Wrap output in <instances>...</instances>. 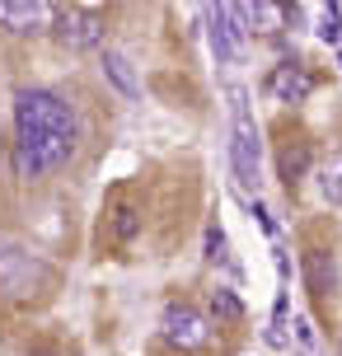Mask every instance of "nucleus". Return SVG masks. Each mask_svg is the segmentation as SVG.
Wrapping results in <instances>:
<instances>
[{
	"label": "nucleus",
	"instance_id": "obj_13",
	"mask_svg": "<svg viewBox=\"0 0 342 356\" xmlns=\"http://www.w3.org/2000/svg\"><path fill=\"white\" fill-rule=\"evenodd\" d=\"M211 314H216V319H239V314H244V305H239L234 291L216 286V291H211Z\"/></svg>",
	"mask_w": 342,
	"mask_h": 356
},
{
	"label": "nucleus",
	"instance_id": "obj_4",
	"mask_svg": "<svg viewBox=\"0 0 342 356\" xmlns=\"http://www.w3.org/2000/svg\"><path fill=\"white\" fill-rule=\"evenodd\" d=\"M206 24H211V52H216V61L230 66L234 56H239V47H244V38H249L244 10L239 5H211L206 10Z\"/></svg>",
	"mask_w": 342,
	"mask_h": 356
},
{
	"label": "nucleus",
	"instance_id": "obj_7",
	"mask_svg": "<svg viewBox=\"0 0 342 356\" xmlns=\"http://www.w3.org/2000/svg\"><path fill=\"white\" fill-rule=\"evenodd\" d=\"M309 89H314V80H309V71L300 66V61H282V66H272L268 94L277 99V104H305Z\"/></svg>",
	"mask_w": 342,
	"mask_h": 356
},
{
	"label": "nucleus",
	"instance_id": "obj_18",
	"mask_svg": "<svg viewBox=\"0 0 342 356\" xmlns=\"http://www.w3.org/2000/svg\"><path fill=\"white\" fill-rule=\"evenodd\" d=\"M338 356H342V352H338Z\"/></svg>",
	"mask_w": 342,
	"mask_h": 356
},
{
	"label": "nucleus",
	"instance_id": "obj_9",
	"mask_svg": "<svg viewBox=\"0 0 342 356\" xmlns=\"http://www.w3.org/2000/svg\"><path fill=\"white\" fill-rule=\"evenodd\" d=\"M305 263H309V291H314V296H328V291H333V258H328L324 249H314Z\"/></svg>",
	"mask_w": 342,
	"mask_h": 356
},
{
	"label": "nucleus",
	"instance_id": "obj_16",
	"mask_svg": "<svg viewBox=\"0 0 342 356\" xmlns=\"http://www.w3.org/2000/svg\"><path fill=\"white\" fill-rule=\"evenodd\" d=\"M113 230H117V239H131V234H136V211H131V207H117Z\"/></svg>",
	"mask_w": 342,
	"mask_h": 356
},
{
	"label": "nucleus",
	"instance_id": "obj_10",
	"mask_svg": "<svg viewBox=\"0 0 342 356\" xmlns=\"http://www.w3.org/2000/svg\"><path fill=\"white\" fill-rule=\"evenodd\" d=\"M104 71H108V80H113L117 89H122L127 99H136V89H141V85H136V80H131V71H127V56L104 52Z\"/></svg>",
	"mask_w": 342,
	"mask_h": 356
},
{
	"label": "nucleus",
	"instance_id": "obj_11",
	"mask_svg": "<svg viewBox=\"0 0 342 356\" xmlns=\"http://www.w3.org/2000/svg\"><path fill=\"white\" fill-rule=\"evenodd\" d=\"M305 164H309V145H295V150H282V183H300V174H305Z\"/></svg>",
	"mask_w": 342,
	"mask_h": 356
},
{
	"label": "nucleus",
	"instance_id": "obj_2",
	"mask_svg": "<svg viewBox=\"0 0 342 356\" xmlns=\"http://www.w3.org/2000/svg\"><path fill=\"white\" fill-rule=\"evenodd\" d=\"M230 118H234V141H230V160H234V178L253 188L258 183V127L249 113V94L230 89Z\"/></svg>",
	"mask_w": 342,
	"mask_h": 356
},
{
	"label": "nucleus",
	"instance_id": "obj_14",
	"mask_svg": "<svg viewBox=\"0 0 342 356\" xmlns=\"http://www.w3.org/2000/svg\"><path fill=\"white\" fill-rule=\"evenodd\" d=\"M319 38H324L328 47H342V15H338V5H328L324 19H319Z\"/></svg>",
	"mask_w": 342,
	"mask_h": 356
},
{
	"label": "nucleus",
	"instance_id": "obj_5",
	"mask_svg": "<svg viewBox=\"0 0 342 356\" xmlns=\"http://www.w3.org/2000/svg\"><path fill=\"white\" fill-rule=\"evenodd\" d=\"M56 38L71 47V52H94L104 47V15L99 10H61V24H56Z\"/></svg>",
	"mask_w": 342,
	"mask_h": 356
},
{
	"label": "nucleus",
	"instance_id": "obj_8",
	"mask_svg": "<svg viewBox=\"0 0 342 356\" xmlns=\"http://www.w3.org/2000/svg\"><path fill=\"white\" fill-rule=\"evenodd\" d=\"M239 10H244V24H258V33H277V29L286 24V10H282V5H268V0L239 5Z\"/></svg>",
	"mask_w": 342,
	"mask_h": 356
},
{
	"label": "nucleus",
	"instance_id": "obj_6",
	"mask_svg": "<svg viewBox=\"0 0 342 356\" xmlns=\"http://www.w3.org/2000/svg\"><path fill=\"white\" fill-rule=\"evenodd\" d=\"M56 19V5L47 0H0V29L10 33H38Z\"/></svg>",
	"mask_w": 342,
	"mask_h": 356
},
{
	"label": "nucleus",
	"instance_id": "obj_1",
	"mask_svg": "<svg viewBox=\"0 0 342 356\" xmlns=\"http://www.w3.org/2000/svg\"><path fill=\"white\" fill-rule=\"evenodd\" d=\"M75 155V113L52 89L15 94V169L24 178H47Z\"/></svg>",
	"mask_w": 342,
	"mask_h": 356
},
{
	"label": "nucleus",
	"instance_id": "obj_15",
	"mask_svg": "<svg viewBox=\"0 0 342 356\" xmlns=\"http://www.w3.org/2000/svg\"><path fill=\"white\" fill-rule=\"evenodd\" d=\"M282 328H286V300H277V314H272V333H268L272 347H286V333Z\"/></svg>",
	"mask_w": 342,
	"mask_h": 356
},
{
	"label": "nucleus",
	"instance_id": "obj_17",
	"mask_svg": "<svg viewBox=\"0 0 342 356\" xmlns=\"http://www.w3.org/2000/svg\"><path fill=\"white\" fill-rule=\"evenodd\" d=\"M338 61H342V47H338Z\"/></svg>",
	"mask_w": 342,
	"mask_h": 356
},
{
	"label": "nucleus",
	"instance_id": "obj_3",
	"mask_svg": "<svg viewBox=\"0 0 342 356\" xmlns=\"http://www.w3.org/2000/svg\"><path fill=\"white\" fill-rule=\"evenodd\" d=\"M160 333L169 347H179V352H202L206 342H211V319L202 314V309H193V305H169L160 319Z\"/></svg>",
	"mask_w": 342,
	"mask_h": 356
},
{
	"label": "nucleus",
	"instance_id": "obj_12",
	"mask_svg": "<svg viewBox=\"0 0 342 356\" xmlns=\"http://www.w3.org/2000/svg\"><path fill=\"white\" fill-rule=\"evenodd\" d=\"M319 183H324V197H328V202H338V207H342V150H333V155H328L324 178H319Z\"/></svg>",
	"mask_w": 342,
	"mask_h": 356
}]
</instances>
